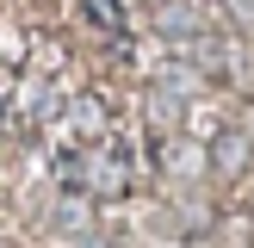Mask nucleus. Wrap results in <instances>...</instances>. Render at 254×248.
Wrapping results in <instances>:
<instances>
[{"mask_svg": "<svg viewBox=\"0 0 254 248\" xmlns=\"http://www.w3.org/2000/svg\"><path fill=\"white\" fill-rule=\"evenodd\" d=\"M248 130H217V143H211V174L217 180H242L248 174Z\"/></svg>", "mask_w": 254, "mask_h": 248, "instance_id": "2", "label": "nucleus"}, {"mask_svg": "<svg viewBox=\"0 0 254 248\" xmlns=\"http://www.w3.org/2000/svg\"><path fill=\"white\" fill-rule=\"evenodd\" d=\"M155 25H161V37H180V44L205 31V19H198V6H192V0H168V6L155 12Z\"/></svg>", "mask_w": 254, "mask_h": 248, "instance_id": "3", "label": "nucleus"}, {"mask_svg": "<svg viewBox=\"0 0 254 248\" xmlns=\"http://www.w3.org/2000/svg\"><path fill=\"white\" fill-rule=\"evenodd\" d=\"M180 99H186V93H168V81L149 93V118H155V130H168V136L180 130V118H186V106H180Z\"/></svg>", "mask_w": 254, "mask_h": 248, "instance_id": "4", "label": "nucleus"}, {"mask_svg": "<svg viewBox=\"0 0 254 248\" xmlns=\"http://www.w3.org/2000/svg\"><path fill=\"white\" fill-rule=\"evenodd\" d=\"M62 180H68L74 192L112 198V192H124V161L112 155V149H81V155H68V161H62Z\"/></svg>", "mask_w": 254, "mask_h": 248, "instance_id": "1", "label": "nucleus"}, {"mask_svg": "<svg viewBox=\"0 0 254 248\" xmlns=\"http://www.w3.org/2000/svg\"><path fill=\"white\" fill-rule=\"evenodd\" d=\"M87 12H93V25H99L106 37L124 44V6H112V0H87Z\"/></svg>", "mask_w": 254, "mask_h": 248, "instance_id": "5", "label": "nucleus"}, {"mask_svg": "<svg viewBox=\"0 0 254 248\" xmlns=\"http://www.w3.org/2000/svg\"><path fill=\"white\" fill-rule=\"evenodd\" d=\"M223 6H230L236 25H254V0H223Z\"/></svg>", "mask_w": 254, "mask_h": 248, "instance_id": "6", "label": "nucleus"}]
</instances>
